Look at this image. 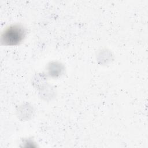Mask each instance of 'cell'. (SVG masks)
<instances>
[{
    "instance_id": "obj_1",
    "label": "cell",
    "mask_w": 148,
    "mask_h": 148,
    "mask_svg": "<svg viewBox=\"0 0 148 148\" xmlns=\"http://www.w3.org/2000/svg\"><path fill=\"white\" fill-rule=\"evenodd\" d=\"M26 35L25 29L20 25L8 28L2 35V42L6 45H17L21 43Z\"/></svg>"
}]
</instances>
